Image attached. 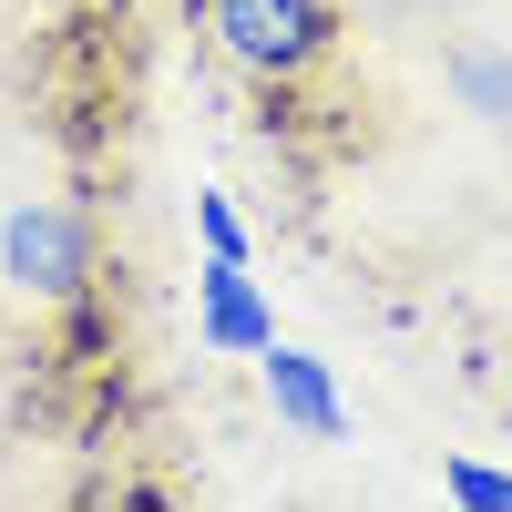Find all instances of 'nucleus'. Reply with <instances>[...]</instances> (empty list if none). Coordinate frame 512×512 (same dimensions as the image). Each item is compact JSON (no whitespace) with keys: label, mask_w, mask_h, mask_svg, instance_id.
<instances>
[{"label":"nucleus","mask_w":512,"mask_h":512,"mask_svg":"<svg viewBox=\"0 0 512 512\" xmlns=\"http://www.w3.org/2000/svg\"><path fill=\"white\" fill-rule=\"evenodd\" d=\"M205 31L256 82H308L338 52V0H205Z\"/></svg>","instance_id":"obj_1"},{"label":"nucleus","mask_w":512,"mask_h":512,"mask_svg":"<svg viewBox=\"0 0 512 512\" xmlns=\"http://www.w3.org/2000/svg\"><path fill=\"white\" fill-rule=\"evenodd\" d=\"M0 277H11L21 297H41V308H72L82 287H93V226L72 216V205L31 195L0 216Z\"/></svg>","instance_id":"obj_2"},{"label":"nucleus","mask_w":512,"mask_h":512,"mask_svg":"<svg viewBox=\"0 0 512 512\" xmlns=\"http://www.w3.org/2000/svg\"><path fill=\"white\" fill-rule=\"evenodd\" d=\"M256 369H267V400H277V420H287L297 441H338V431H349V400H338L328 359H308V349H287V338H267V349H256Z\"/></svg>","instance_id":"obj_3"},{"label":"nucleus","mask_w":512,"mask_h":512,"mask_svg":"<svg viewBox=\"0 0 512 512\" xmlns=\"http://www.w3.org/2000/svg\"><path fill=\"white\" fill-rule=\"evenodd\" d=\"M195 297H205V349H226V359H256V349H267V338H277V308H267V297H256L246 256H205Z\"/></svg>","instance_id":"obj_4"},{"label":"nucleus","mask_w":512,"mask_h":512,"mask_svg":"<svg viewBox=\"0 0 512 512\" xmlns=\"http://www.w3.org/2000/svg\"><path fill=\"white\" fill-rule=\"evenodd\" d=\"M451 82H461V103H472L482 123H512V52H461Z\"/></svg>","instance_id":"obj_5"},{"label":"nucleus","mask_w":512,"mask_h":512,"mask_svg":"<svg viewBox=\"0 0 512 512\" xmlns=\"http://www.w3.org/2000/svg\"><path fill=\"white\" fill-rule=\"evenodd\" d=\"M441 492L461 512H512V472H492V461H441Z\"/></svg>","instance_id":"obj_6"},{"label":"nucleus","mask_w":512,"mask_h":512,"mask_svg":"<svg viewBox=\"0 0 512 512\" xmlns=\"http://www.w3.org/2000/svg\"><path fill=\"white\" fill-rule=\"evenodd\" d=\"M195 236H205V256H246V216L226 195H195Z\"/></svg>","instance_id":"obj_7"}]
</instances>
